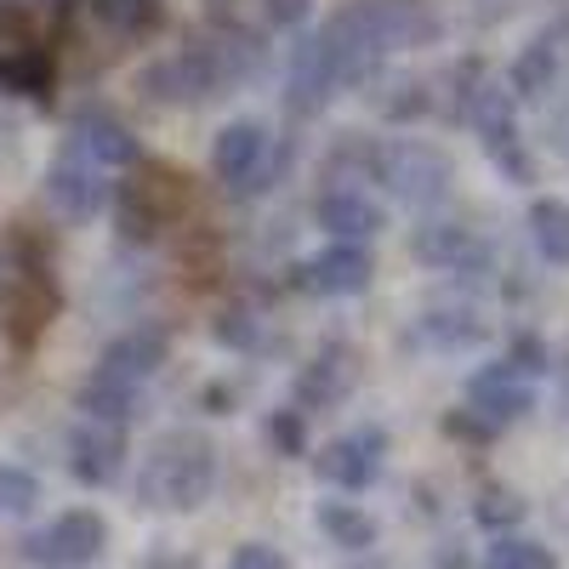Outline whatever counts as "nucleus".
<instances>
[{"label":"nucleus","mask_w":569,"mask_h":569,"mask_svg":"<svg viewBox=\"0 0 569 569\" xmlns=\"http://www.w3.org/2000/svg\"><path fill=\"white\" fill-rule=\"evenodd\" d=\"M410 251H416V262L450 268V273L467 268V262H479V240H472V228H461V222H421Z\"/></svg>","instance_id":"nucleus-20"},{"label":"nucleus","mask_w":569,"mask_h":569,"mask_svg":"<svg viewBox=\"0 0 569 569\" xmlns=\"http://www.w3.org/2000/svg\"><path fill=\"white\" fill-rule=\"evenodd\" d=\"M530 240H536L541 262L569 268V200H558V194L530 200Z\"/></svg>","instance_id":"nucleus-23"},{"label":"nucleus","mask_w":569,"mask_h":569,"mask_svg":"<svg viewBox=\"0 0 569 569\" xmlns=\"http://www.w3.org/2000/svg\"><path fill=\"white\" fill-rule=\"evenodd\" d=\"M382 461H388V433H382L376 421L353 427V433H342V439H330V445L313 456L319 479L337 485L342 496H365L376 479H382Z\"/></svg>","instance_id":"nucleus-8"},{"label":"nucleus","mask_w":569,"mask_h":569,"mask_svg":"<svg viewBox=\"0 0 569 569\" xmlns=\"http://www.w3.org/2000/svg\"><path fill=\"white\" fill-rule=\"evenodd\" d=\"M308 7H313V0H262V12H268V23H273V29L302 23V18H308Z\"/></svg>","instance_id":"nucleus-35"},{"label":"nucleus","mask_w":569,"mask_h":569,"mask_svg":"<svg viewBox=\"0 0 569 569\" xmlns=\"http://www.w3.org/2000/svg\"><path fill=\"white\" fill-rule=\"evenodd\" d=\"M228 569H291V563H284L279 547H268V541H246V547H233Z\"/></svg>","instance_id":"nucleus-34"},{"label":"nucleus","mask_w":569,"mask_h":569,"mask_svg":"<svg viewBox=\"0 0 569 569\" xmlns=\"http://www.w3.org/2000/svg\"><path fill=\"white\" fill-rule=\"evenodd\" d=\"M58 308H63V291L52 268H12V279L0 284V337L18 353H29L46 337V325L58 319Z\"/></svg>","instance_id":"nucleus-6"},{"label":"nucleus","mask_w":569,"mask_h":569,"mask_svg":"<svg viewBox=\"0 0 569 569\" xmlns=\"http://www.w3.org/2000/svg\"><path fill=\"white\" fill-rule=\"evenodd\" d=\"M319 530L342 552H370L376 547V518L353 501H319Z\"/></svg>","instance_id":"nucleus-25"},{"label":"nucleus","mask_w":569,"mask_h":569,"mask_svg":"<svg viewBox=\"0 0 569 569\" xmlns=\"http://www.w3.org/2000/svg\"><path fill=\"white\" fill-rule=\"evenodd\" d=\"M525 501H518L512 490H501V485H485L479 490V501H472V518H479V525L490 530V536H507V530H518L525 525Z\"/></svg>","instance_id":"nucleus-28"},{"label":"nucleus","mask_w":569,"mask_h":569,"mask_svg":"<svg viewBox=\"0 0 569 569\" xmlns=\"http://www.w3.org/2000/svg\"><path fill=\"white\" fill-rule=\"evenodd\" d=\"M365 376V359L353 342H325L302 370H297V410H330L342 405Z\"/></svg>","instance_id":"nucleus-11"},{"label":"nucleus","mask_w":569,"mask_h":569,"mask_svg":"<svg viewBox=\"0 0 569 569\" xmlns=\"http://www.w3.org/2000/svg\"><path fill=\"white\" fill-rule=\"evenodd\" d=\"M348 569H388V563H382V558H370V552H365V563H348Z\"/></svg>","instance_id":"nucleus-36"},{"label":"nucleus","mask_w":569,"mask_h":569,"mask_svg":"<svg viewBox=\"0 0 569 569\" xmlns=\"http://www.w3.org/2000/svg\"><path fill=\"white\" fill-rule=\"evenodd\" d=\"M52 86H58V63L46 46L34 40H18L0 52V91H12L23 103H52Z\"/></svg>","instance_id":"nucleus-17"},{"label":"nucleus","mask_w":569,"mask_h":569,"mask_svg":"<svg viewBox=\"0 0 569 569\" xmlns=\"http://www.w3.org/2000/svg\"><path fill=\"white\" fill-rule=\"evenodd\" d=\"M552 74H558V40L552 34H536L525 52H518V63H512V74H507V91H512V103L518 98H547V86H552Z\"/></svg>","instance_id":"nucleus-22"},{"label":"nucleus","mask_w":569,"mask_h":569,"mask_svg":"<svg viewBox=\"0 0 569 569\" xmlns=\"http://www.w3.org/2000/svg\"><path fill=\"white\" fill-rule=\"evenodd\" d=\"M217 490V450L200 433H166L137 467V501L166 512H194Z\"/></svg>","instance_id":"nucleus-1"},{"label":"nucleus","mask_w":569,"mask_h":569,"mask_svg":"<svg viewBox=\"0 0 569 569\" xmlns=\"http://www.w3.org/2000/svg\"><path fill=\"white\" fill-rule=\"evenodd\" d=\"M467 120H472V131H479L490 166H496L507 182H525V188L536 182V160H530V149H525V137H518L512 91H501L496 80H485L479 91H472V103H467Z\"/></svg>","instance_id":"nucleus-5"},{"label":"nucleus","mask_w":569,"mask_h":569,"mask_svg":"<svg viewBox=\"0 0 569 569\" xmlns=\"http://www.w3.org/2000/svg\"><path fill=\"white\" fill-rule=\"evenodd\" d=\"M518 376H525V382H541L547 376V365H552V353H547V342L541 337H530V330H518V337L507 342V353H501Z\"/></svg>","instance_id":"nucleus-32"},{"label":"nucleus","mask_w":569,"mask_h":569,"mask_svg":"<svg viewBox=\"0 0 569 569\" xmlns=\"http://www.w3.org/2000/svg\"><path fill=\"white\" fill-rule=\"evenodd\" d=\"M279 171H284V149H273V137L257 120H228L211 137V177L233 200H251L262 188H273Z\"/></svg>","instance_id":"nucleus-3"},{"label":"nucleus","mask_w":569,"mask_h":569,"mask_svg":"<svg viewBox=\"0 0 569 569\" xmlns=\"http://www.w3.org/2000/svg\"><path fill=\"white\" fill-rule=\"evenodd\" d=\"M109 552V518L98 507H69L46 530L23 536V563L34 569H91Z\"/></svg>","instance_id":"nucleus-4"},{"label":"nucleus","mask_w":569,"mask_h":569,"mask_svg":"<svg viewBox=\"0 0 569 569\" xmlns=\"http://www.w3.org/2000/svg\"><path fill=\"white\" fill-rule=\"evenodd\" d=\"M182 206H188V177H177L160 160H137V171L114 194V228L126 246H149Z\"/></svg>","instance_id":"nucleus-2"},{"label":"nucleus","mask_w":569,"mask_h":569,"mask_svg":"<svg viewBox=\"0 0 569 569\" xmlns=\"http://www.w3.org/2000/svg\"><path fill=\"white\" fill-rule=\"evenodd\" d=\"M74 410L91 427H114V433H126L131 416H137V388L120 382V376H109V370H91L86 382L74 388Z\"/></svg>","instance_id":"nucleus-19"},{"label":"nucleus","mask_w":569,"mask_h":569,"mask_svg":"<svg viewBox=\"0 0 569 569\" xmlns=\"http://www.w3.org/2000/svg\"><path fill=\"white\" fill-rule=\"evenodd\" d=\"M376 182H388L405 206H439L450 194V160L439 149H427V142H382V154H376Z\"/></svg>","instance_id":"nucleus-7"},{"label":"nucleus","mask_w":569,"mask_h":569,"mask_svg":"<svg viewBox=\"0 0 569 569\" xmlns=\"http://www.w3.org/2000/svg\"><path fill=\"white\" fill-rule=\"evenodd\" d=\"M370 279H376L370 246H325V251L302 257L291 273V284L308 297H359V291H370Z\"/></svg>","instance_id":"nucleus-10"},{"label":"nucleus","mask_w":569,"mask_h":569,"mask_svg":"<svg viewBox=\"0 0 569 569\" xmlns=\"http://www.w3.org/2000/svg\"><path fill=\"white\" fill-rule=\"evenodd\" d=\"M211 337H217L222 348H233V353H246V348L262 342V313H257L251 302H228V308L211 319Z\"/></svg>","instance_id":"nucleus-27"},{"label":"nucleus","mask_w":569,"mask_h":569,"mask_svg":"<svg viewBox=\"0 0 569 569\" xmlns=\"http://www.w3.org/2000/svg\"><path fill=\"white\" fill-rule=\"evenodd\" d=\"M166 330L160 325H137V330H126V337H114L109 348H103V359H98V370H109V376H120V382H149V376L166 365Z\"/></svg>","instance_id":"nucleus-18"},{"label":"nucleus","mask_w":569,"mask_h":569,"mask_svg":"<svg viewBox=\"0 0 569 569\" xmlns=\"http://www.w3.org/2000/svg\"><path fill=\"white\" fill-rule=\"evenodd\" d=\"M63 149H69V154H80L86 166H98V171H126V166H137V160H142L137 137H131L114 114H80V120H74V131L63 137Z\"/></svg>","instance_id":"nucleus-15"},{"label":"nucleus","mask_w":569,"mask_h":569,"mask_svg":"<svg viewBox=\"0 0 569 569\" xmlns=\"http://www.w3.org/2000/svg\"><path fill=\"white\" fill-rule=\"evenodd\" d=\"M485 569H558V558L541 547V541H525V536H501L485 558Z\"/></svg>","instance_id":"nucleus-30"},{"label":"nucleus","mask_w":569,"mask_h":569,"mask_svg":"<svg viewBox=\"0 0 569 569\" xmlns=\"http://www.w3.org/2000/svg\"><path fill=\"white\" fill-rule=\"evenodd\" d=\"M40 507V479L18 461H0V518H29Z\"/></svg>","instance_id":"nucleus-29"},{"label":"nucleus","mask_w":569,"mask_h":569,"mask_svg":"<svg viewBox=\"0 0 569 569\" xmlns=\"http://www.w3.org/2000/svg\"><path fill=\"white\" fill-rule=\"evenodd\" d=\"M313 222L330 233L337 246H365L388 228V206L370 200L359 182H325L313 200Z\"/></svg>","instance_id":"nucleus-9"},{"label":"nucleus","mask_w":569,"mask_h":569,"mask_svg":"<svg viewBox=\"0 0 569 569\" xmlns=\"http://www.w3.org/2000/svg\"><path fill=\"white\" fill-rule=\"evenodd\" d=\"M337 63H330V52H325V40L319 34H308V40H297V52H291V74H284V109H291L297 120H308V114H319L330 98H337Z\"/></svg>","instance_id":"nucleus-14"},{"label":"nucleus","mask_w":569,"mask_h":569,"mask_svg":"<svg viewBox=\"0 0 569 569\" xmlns=\"http://www.w3.org/2000/svg\"><path fill=\"white\" fill-rule=\"evenodd\" d=\"M86 12L98 18L114 40H154L166 29L160 0H86Z\"/></svg>","instance_id":"nucleus-21"},{"label":"nucleus","mask_w":569,"mask_h":569,"mask_svg":"<svg viewBox=\"0 0 569 569\" xmlns=\"http://www.w3.org/2000/svg\"><path fill=\"white\" fill-rule=\"evenodd\" d=\"M120 467H126V433H114V427H91V421H80L69 433V472L86 490L114 485Z\"/></svg>","instance_id":"nucleus-16"},{"label":"nucleus","mask_w":569,"mask_h":569,"mask_svg":"<svg viewBox=\"0 0 569 569\" xmlns=\"http://www.w3.org/2000/svg\"><path fill=\"white\" fill-rule=\"evenodd\" d=\"M46 200H52V211L63 217V222H91L109 200H114V188H109V171H98V166H86L80 154H58L52 160V171H46Z\"/></svg>","instance_id":"nucleus-12"},{"label":"nucleus","mask_w":569,"mask_h":569,"mask_svg":"<svg viewBox=\"0 0 569 569\" xmlns=\"http://www.w3.org/2000/svg\"><path fill=\"white\" fill-rule=\"evenodd\" d=\"M467 410L501 433V427L525 421V416L536 410V382H525V376H518L507 359H501V365H485V370L467 382Z\"/></svg>","instance_id":"nucleus-13"},{"label":"nucleus","mask_w":569,"mask_h":569,"mask_svg":"<svg viewBox=\"0 0 569 569\" xmlns=\"http://www.w3.org/2000/svg\"><path fill=\"white\" fill-rule=\"evenodd\" d=\"M416 342H427V348H479L485 342V319L479 313H467V308H445V313H421L416 319Z\"/></svg>","instance_id":"nucleus-24"},{"label":"nucleus","mask_w":569,"mask_h":569,"mask_svg":"<svg viewBox=\"0 0 569 569\" xmlns=\"http://www.w3.org/2000/svg\"><path fill=\"white\" fill-rule=\"evenodd\" d=\"M427 109H433V91H427L421 80H393V86L382 91V114H388L393 126H405V120H421Z\"/></svg>","instance_id":"nucleus-31"},{"label":"nucleus","mask_w":569,"mask_h":569,"mask_svg":"<svg viewBox=\"0 0 569 569\" xmlns=\"http://www.w3.org/2000/svg\"><path fill=\"white\" fill-rule=\"evenodd\" d=\"M262 445H268L273 456H284V461L308 456V421H302V410H297V405L268 410V416H262Z\"/></svg>","instance_id":"nucleus-26"},{"label":"nucleus","mask_w":569,"mask_h":569,"mask_svg":"<svg viewBox=\"0 0 569 569\" xmlns=\"http://www.w3.org/2000/svg\"><path fill=\"white\" fill-rule=\"evenodd\" d=\"M439 427H445V439H456V445H490V439H496V427H490V421H479L467 405H461V410H445V421H439Z\"/></svg>","instance_id":"nucleus-33"}]
</instances>
